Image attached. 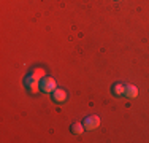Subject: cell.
Here are the masks:
<instances>
[{"label": "cell", "mask_w": 149, "mask_h": 143, "mask_svg": "<svg viewBox=\"0 0 149 143\" xmlns=\"http://www.w3.org/2000/svg\"><path fill=\"white\" fill-rule=\"evenodd\" d=\"M83 126L86 130H95V129L100 126V118H98L97 114H91V116H87L86 119L83 121Z\"/></svg>", "instance_id": "cell-1"}, {"label": "cell", "mask_w": 149, "mask_h": 143, "mask_svg": "<svg viewBox=\"0 0 149 143\" xmlns=\"http://www.w3.org/2000/svg\"><path fill=\"white\" fill-rule=\"evenodd\" d=\"M56 88H57L56 86V80L51 76H45L40 83V91H43V92H54Z\"/></svg>", "instance_id": "cell-2"}, {"label": "cell", "mask_w": 149, "mask_h": 143, "mask_svg": "<svg viewBox=\"0 0 149 143\" xmlns=\"http://www.w3.org/2000/svg\"><path fill=\"white\" fill-rule=\"evenodd\" d=\"M125 86L124 83H114L111 86V92L114 97H122V95H125Z\"/></svg>", "instance_id": "cell-3"}, {"label": "cell", "mask_w": 149, "mask_h": 143, "mask_svg": "<svg viewBox=\"0 0 149 143\" xmlns=\"http://www.w3.org/2000/svg\"><path fill=\"white\" fill-rule=\"evenodd\" d=\"M52 100H54L56 103H63L67 100V92L63 91V89H54V92H52Z\"/></svg>", "instance_id": "cell-4"}, {"label": "cell", "mask_w": 149, "mask_h": 143, "mask_svg": "<svg viewBox=\"0 0 149 143\" xmlns=\"http://www.w3.org/2000/svg\"><path fill=\"white\" fill-rule=\"evenodd\" d=\"M26 86L29 88V91L32 92V94H37V92L40 91V84H38L37 80H35V78H32V76H29L26 80Z\"/></svg>", "instance_id": "cell-5"}, {"label": "cell", "mask_w": 149, "mask_h": 143, "mask_svg": "<svg viewBox=\"0 0 149 143\" xmlns=\"http://www.w3.org/2000/svg\"><path fill=\"white\" fill-rule=\"evenodd\" d=\"M136 95H138V89L135 88V86H132V84H127L125 86V97L135 99Z\"/></svg>", "instance_id": "cell-6"}, {"label": "cell", "mask_w": 149, "mask_h": 143, "mask_svg": "<svg viewBox=\"0 0 149 143\" xmlns=\"http://www.w3.org/2000/svg\"><path fill=\"white\" fill-rule=\"evenodd\" d=\"M83 130H84V126H83V124H79V123H74L72 126V132H73V134H76V135L83 134Z\"/></svg>", "instance_id": "cell-7"}, {"label": "cell", "mask_w": 149, "mask_h": 143, "mask_svg": "<svg viewBox=\"0 0 149 143\" xmlns=\"http://www.w3.org/2000/svg\"><path fill=\"white\" fill-rule=\"evenodd\" d=\"M114 2H120V0H114Z\"/></svg>", "instance_id": "cell-8"}]
</instances>
